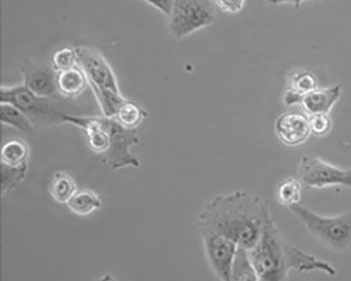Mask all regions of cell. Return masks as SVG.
<instances>
[{
    "label": "cell",
    "mask_w": 351,
    "mask_h": 281,
    "mask_svg": "<svg viewBox=\"0 0 351 281\" xmlns=\"http://www.w3.org/2000/svg\"><path fill=\"white\" fill-rule=\"evenodd\" d=\"M271 215L267 202L250 192L238 191L215 197L200 212L197 224L199 232L224 236L249 250Z\"/></svg>",
    "instance_id": "obj_1"
},
{
    "label": "cell",
    "mask_w": 351,
    "mask_h": 281,
    "mask_svg": "<svg viewBox=\"0 0 351 281\" xmlns=\"http://www.w3.org/2000/svg\"><path fill=\"white\" fill-rule=\"evenodd\" d=\"M258 280L287 279L291 270L299 272L319 271L335 276L334 266L292 245L283 237L271 215L256 245L248 250Z\"/></svg>",
    "instance_id": "obj_2"
},
{
    "label": "cell",
    "mask_w": 351,
    "mask_h": 281,
    "mask_svg": "<svg viewBox=\"0 0 351 281\" xmlns=\"http://www.w3.org/2000/svg\"><path fill=\"white\" fill-rule=\"evenodd\" d=\"M308 233L329 249L343 251L351 245V210L335 216L317 214L299 204L289 208Z\"/></svg>",
    "instance_id": "obj_3"
},
{
    "label": "cell",
    "mask_w": 351,
    "mask_h": 281,
    "mask_svg": "<svg viewBox=\"0 0 351 281\" xmlns=\"http://www.w3.org/2000/svg\"><path fill=\"white\" fill-rule=\"evenodd\" d=\"M169 18V31L176 39H182L216 20L208 0H174Z\"/></svg>",
    "instance_id": "obj_4"
},
{
    "label": "cell",
    "mask_w": 351,
    "mask_h": 281,
    "mask_svg": "<svg viewBox=\"0 0 351 281\" xmlns=\"http://www.w3.org/2000/svg\"><path fill=\"white\" fill-rule=\"evenodd\" d=\"M50 98L40 97L25 86H2L0 89V103H10L21 110L34 122L36 119H58L62 121V114L54 110Z\"/></svg>",
    "instance_id": "obj_5"
},
{
    "label": "cell",
    "mask_w": 351,
    "mask_h": 281,
    "mask_svg": "<svg viewBox=\"0 0 351 281\" xmlns=\"http://www.w3.org/2000/svg\"><path fill=\"white\" fill-rule=\"evenodd\" d=\"M345 171L319 157L304 156L299 163L298 176L303 185L320 189L342 186Z\"/></svg>",
    "instance_id": "obj_6"
},
{
    "label": "cell",
    "mask_w": 351,
    "mask_h": 281,
    "mask_svg": "<svg viewBox=\"0 0 351 281\" xmlns=\"http://www.w3.org/2000/svg\"><path fill=\"white\" fill-rule=\"evenodd\" d=\"M206 256L215 275L224 281L231 280L232 266L239 245L232 241L213 233L200 232Z\"/></svg>",
    "instance_id": "obj_7"
},
{
    "label": "cell",
    "mask_w": 351,
    "mask_h": 281,
    "mask_svg": "<svg viewBox=\"0 0 351 281\" xmlns=\"http://www.w3.org/2000/svg\"><path fill=\"white\" fill-rule=\"evenodd\" d=\"M77 65L84 71L89 84L101 88L121 92L113 71L97 49L84 45L74 47Z\"/></svg>",
    "instance_id": "obj_8"
},
{
    "label": "cell",
    "mask_w": 351,
    "mask_h": 281,
    "mask_svg": "<svg viewBox=\"0 0 351 281\" xmlns=\"http://www.w3.org/2000/svg\"><path fill=\"white\" fill-rule=\"evenodd\" d=\"M110 145L104 157L111 164L114 170L125 165L138 167L140 162L130 151V147L138 143L135 129L123 126L114 118L109 119Z\"/></svg>",
    "instance_id": "obj_9"
},
{
    "label": "cell",
    "mask_w": 351,
    "mask_h": 281,
    "mask_svg": "<svg viewBox=\"0 0 351 281\" xmlns=\"http://www.w3.org/2000/svg\"><path fill=\"white\" fill-rule=\"evenodd\" d=\"M23 86L40 97L51 98L56 92L57 73L53 66L26 60L21 69Z\"/></svg>",
    "instance_id": "obj_10"
},
{
    "label": "cell",
    "mask_w": 351,
    "mask_h": 281,
    "mask_svg": "<svg viewBox=\"0 0 351 281\" xmlns=\"http://www.w3.org/2000/svg\"><path fill=\"white\" fill-rule=\"evenodd\" d=\"M340 95L341 88L339 86L331 88L315 89L304 95L289 90L285 95V101L287 106L301 103L304 110L311 117L328 114Z\"/></svg>",
    "instance_id": "obj_11"
},
{
    "label": "cell",
    "mask_w": 351,
    "mask_h": 281,
    "mask_svg": "<svg viewBox=\"0 0 351 281\" xmlns=\"http://www.w3.org/2000/svg\"><path fill=\"white\" fill-rule=\"evenodd\" d=\"M276 132L280 142L290 147L304 144L311 134L309 119L300 112H290L276 121Z\"/></svg>",
    "instance_id": "obj_12"
},
{
    "label": "cell",
    "mask_w": 351,
    "mask_h": 281,
    "mask_svg": "<svg viewBox=\"0 0 351 281\" xmlns=\"http://www.w3.org/2000/svg\"><path fill=\"white\" fill-rule=\"evenodd\" d=\"M89 80L78 65L57 73L58 92L68 98L80 96L86 89Z\"/></svg>",
    "instance_id": "obj_13"
},
{
    "label": "cell",
    "mask_w": 351,
    "mask_h": 281,
    "mask_svg": "<svg viewBox=\"0 0 351 281\" xmlns=\"http://www.w3.org/2000/svg\"><path fill=\"white\" fill-rule=\"evenodd\" d=\"M302 185L298 178H287L280 181L276 189V196L278 204L287 208L300 204Z\"/></svg>",
    "instance_id": "obj_14"
},
{
    "label": "cell",
    "mask_w": 351,
    "mask_h": 281,
    "mask_svg": "<svg viewBox=\"0 0 351 281\" xmlns=\"http://www.w3.org/2000/svg\"><path fill=\"white\" fill-rule=\"evenodd\" d=\"M104 117L114 118L121 106L127 100L121 92L99 88L90 84Z\"/></svg>",
    "instance_id": "obj_15"
},
{
    "label": "cell",
    "mask_w": 351,
    "mask_h": 281,
    "mask_svg": "<svg viewBox=\"0 0 351 281\" xmlns=\"http://www.w3.org/2000/svg\"><path fill=\"white\" fill-rule=\"evenodd\" d=\"M0 108H1L0 121L2 123L26 133L34 132L33 121L19 108L7 103H0Z\"/></svg>",
    "instance_id": "obj_16"
},
{
    "label": "cell",
    "mask_w": 351,
    "mask_h": 281,
    "mask_svg": "<svg viewBox=\"0 0 351 281\" xmlns=\"http://www.w3.org/2000/svg\"><path fill=\"white\" fill-rule=\"evenodd\" d=\"M231 280H258L248 249L239 246L232 266Z\"/></svg>",
    "instance_id": "obj_17"
},
{
    "label": "cell",
    "mask_w": 351,
    "mask_h": 281,
    "mask_svg": "<svg viewBox=\"0 0 351 281\" xmlns=\"http://www.w3.org/2000/svg\"><path fill=\"white\" fill-rule=\"evenodd\" d=\"M69 208L78 215H87L101 208L99 196L90 190L76 191L67 203Z\"/></svg>",
    "instance_id": "obj_18"
},
{
    "label": "cell",
    "mask_w": 351,
    "mask_h": 281,
    "mask_svg": "<svg viewBox=\"0 0 351 281\" xmlns=\"http://www.w3.org/2000/svg\"><path fill=\"white\" fill-rule=\"evenodd\" d=\"M77 191L73 179L69 175L58 172L50 186V193L55 201L60 204H67Z\"/></svg>",
    "instance_id": "obj_19"
},
{
    "label": "cell",
    "mask_w": 351,
    "mask_h": 281,
    "mask_svg": "<svg viewBox=\"0 0 351 281\" xmlns=\"http://www.w3.org/2000/svg\"><path fill=\"white\" fill-rule=\"evenodd\" d=\"M147 117V112L137 103L127 99L117 112L114 119L125 127L135 129Z\"/></svg>",
    "instance_id": "obj_20"
},
{
    "label": "cell",
    "mask_w": 351,
    "mask_h": 281,
    "mask_svg": "<svg viewBox=\"0 0 351 281\" xmlns=\"http://www.w3.org/2000/svg\"><path fill=\"white\" fill-rule=\"evenodd\" d=\"M28 156L27 146L20 140H12L1 150L3 164L10 167H19L26 163Z\"/></svg>",
    "instance_id": "obj_21"
},
{
    "label": "cell",
    "mask_w": 351,
    "mask_h": 281,
    "mask_svg": "<svg viewBox=\"0 0 351 281\" xmlns=\"http://www.w3.org/2000/svg\"><path fill=\"white\" fill-rule=\"evenodd\" d=\"M289 87V90L304 95L316 89L317 80L311 73L298 72L291 76Z\"/></svg>",
    "instance_id": "obj_22"
},
{
    "label": "cell",
    "mask_w": 351,
    "mask_h": 281,
    "mask_svg": "<svg viewBox=\"0 0 351 281\" xmlns=\"http://www.w3.org/2000/svg\"><path fill=\"white\" fill-rule=\"evenodd\" d=\"M77 66V54L74 47H64L54 53L52 66L56 72L68 70Z\"/></svg>",
    "instance_id": "obj_23"
},
{
    "label": "cell",
    "mask_w": 351,
    "mask_h": 281,
    "mask_svg": "<svg viewBox=\"0 0 351 281\" xmlns=\"http://www.w3.org/2000/svg\"><path fill=\"white\" fill-rule=\"evenodd\" d=\"M309 125L312 134L317 136L327 135L332 127V123L328 114L311 116Z\"/></svg>",
    "instance_id": "obj_24"
},
{
    "label": "cell",
    "mask_w": 351,
    "mask_h": 281,
    "mask_svg": "<svg viewBox=\"0 0 351 281\" xmlns=\"http://www.w3.org/2000/svg\"><path fill=\"white\" fill-rule=\"evenodd\" d=\"M246 0H214L215 5L222 12L237 14L244 8Z\"/></svg>",
    "instance_id": "obj_25"
},
{
    "label": "cell",
    "mask_w": 351,
    "mask_h": 281,
    "mask_svg": "<svg viewBox=\"0 0 351 281\" xmlns=\"http://www.w3.org/2000/svg\"><path fill=\"white\" fill-rule=\"evenodd\" d=\"M145 1L160 10L167 17H169L174 0H145Z\"/></svg>",
    "instance_id": "obj_26"
},
{
    "label": "cell",
    "mask_w": 351,
    "mask_h": 281,
    "mask_svg": "<svg viewBox=\"0 0 351 281\" xmlns=\"http://www.w3.org/2000/svg\"><path fill=\"white\" fill-rule=\"evenodd\" d=\"M266 1L272 6H278L282 4H293L297 9H300L301 5L306 0H266Z\"/></svg>",
    "instance_id": "obj_27"
},
{
    "label": "cell",
    "mask_w": 351,
    "mask_h": 281,
    "mask_svg": "<svg viewBox=\"0 0 351 281\" xmlns=\"http://www.w3.org/2000/svg\"><path fill=\"white\" fill-rule=\"evenodd\" d=\"M342 186L351 188V169H346Z\"/></svg>",
    "instance_id": "obj_28"
}]
</instances>
